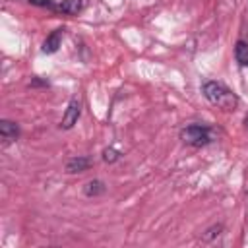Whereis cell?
Returning a JSON list of instances; mask_svg holds the SVG:
<instances>
[{
  "label": "cell",
  "mask_w": 248,
  "mask_h": 248,
  "mask_svg": "<svg viewBox=\"0 0 248 248\" xmlns=\"http://www.w3.org/2000/svg\"><path fill=\"white\" fill-rule=\"evenodd\" d=\"M202 93H203V97H205L213 107H217V108H221V110H227V112L234 110V108L238 107V103H240L238 95H236L231 87H227L223 81H217V79H207V81H203V83H202Z\"/></svg>",
  "instance_id": "1"
},
{
  "label": "cell",
  "mask_w": 248,
  "mask_h": 248,
  "mask_svg": "<svg viewBox=\"0 0 248 248\" xmlns=\"http://www.w3.org/2000/svg\"><path fill=\"white\" fill-rule=\"evenodd\" d=\"M180 140L190 147H205L215 141V132L205 124H188L180 130Z\"/></svg>",
  "instance_id": "2"
},
{
  "label": "cell",
  "mask_w": 248,
  "mask_h": 248,
  "mask_svg": "<svg viewBox=\"0 0 248 248\" xmlns=\"http://www.w3.org/2000/svg\"><path fill=\"white\" fill-rule=\"evenodd\" d=\"M79 114H81V101L78 97H72L70 103H68V107H66V110H64V114H62L60 128L62 130L74 128L78 124V120H79Z\"/></svg>",
  "instance_id": "3"
},
{
  "label": "cell",
  "mask_w": 248,
  "mask_h": 248,
  "mask_svg": "<svg viewBox=\"0 0 248 248\" xmlns=\"http://www.w3.org/2000/svg\"><path fill=\"white\" fill-rule=\"evenodd\" d=\"M19 134H21V128H19L17 122L8 120V118L0 120V138H2V143L4 145H10V143L17 141L19 140Z\"/></svg>",
  "instance_id": "4"
},
{
  "label": "cell",
  "mask_w": 248,
  "mask_h": 248,
  "mask_svg": "<svg viewBox=\"0 0 248 248\" xmlns=\"http://www.w3.org/2000/svg\"><path fill=\"white\" fill-rule=\"evenodd\" d=\"M85 6V0H58L54 4V14H64V16H78Z\"/></svg>",
  "instance_id": "5"
},
{
  "label": "cell",
  "mask_w": 248,
  "mask_h": 248,
  "mask_svg": "<svg viewBox=\"0 0 248 248\" xmlns=\"http://www.w3.org/2000/svg\"><path fill=\"white\" fill-rule=\"evenodd\" d=\"M62 37H64V27H58V29H54L52 33H48L46 35V39L43 41V52L45 54H54L58 48H60V45H62Z\"/></svg>",
  "instance_id": "6"
},
{
  "label": "cell",
  "mask_w": 248,
  "mask_h": 248,
  "mask_svg": "<svg viewBox=\"0 0 248 248\" xmlns=\"http://www.w3.org/2000/svg\"><path fill=\"white\" fill-rule=\"evenodd\" d=\"M93 165V161L85 155H78V157H72L68 163H66V172L68 174H78V172H85L89 167Z\"/></svg>",
  "instance_id": "7"
},
{
  "label": "cell",
  "mask_w": 248,
  "mask_h": 248,
  "mask_svg": "<svg viewBox=\"0 0 248 248\" xmlns=\"http://www.w3.org/2000/svg\"><path fill=\"white\" fill-rule=\"evenodd\" d=\"M107 192V184L99 178H93V180H87L83 184V194L87 198H97V196H103Z\"/></svg>",
  "instance_id": "8"
},
{
  "label": "cell",
  "mask_w": 248,
  "mask_h": 248,
  "mask_svg": "<svg viewBox=\"0 0 248 248\" xmlns=\"http://www.w3.org/2000/svg\"><path fill=\"white\" fill-rule=\"evenodd\" d=\"M234 60L238 62V66L248 68V41L238 39L234 43Z\"/></svg>",
  "instance_id": "9"
},
{
  "label": "cell",
  "mask_w": 248,
  "mask_h": 248,
  "mask_svg": "<svg viewBox=\"0 0 248 248\" xmlns=\"http://www.w3.org/2000/svg\"><path fill=\"white\" fill-rule=\"evenodd\" d=\"M122 159V151H118L116 147H105L103 149V161L105 163H108V165H112V163H116V161H120Z\"/></svg>",
  "instance_id": "10"
},
{
  "label": "cell",
  "mask_w": 248,
  "mask_h": 248,
  "mask_svg": "<svg viewBox=\"0 0 248 248\" xmlns=\"http://www.w3.org/2000/svg\"><path fill=\"white\" fill-rule=\"evenodd\" d=\"M221 231H223V225H213V227H209V229L205 231V234L202 236V240H203V242H209L211 238L219 236V234H221Z\"/></svg>",
  "instance_id": "11"
},
{
  "label": "cell",
  "mask_w": 248,
  "mask_h": 248,
  "mask_svg": "<svg viewBox=\"0 0 248 248\" xmlns=\"http://www.w3.org/2000/svg\"><path fill=\"white\" fill-rule=\"evenodd\" d=\"M29 4H33V6H39V8H48L50 12L54 10V0H27Z\"/></svg>",
  "instance_id": "12"
},
{
  "label": "cell",
  "mask_w": 248,
  "mask_h": 248,
  "mask_svg": "<svg viewBox=\"0 0 248 248\" xmlns=\"http://www.w3.org/2000/svg\"><path fill=\"white\" fill-rule=\"evenodd\" d=\"M29 87H48V81H43L39 78H33L31 83H29Z\"/></svg>",
  "instance_id": "13"
},
{
  "label": "cell",
  "mask_w": 248,
  "mask_h": 248,
  "mask_svg": "<svg viewBox=\"0 0 248 248\" xmlns=\"http://www.w3.org/2000/svg\"><path fill=\"white\" fill-rule=\"evenodd\" d=\"M244 128H246V130H248V112H246V114H244Z\"/></svg>",
  "instance_id": "14"
}]
</instances>
